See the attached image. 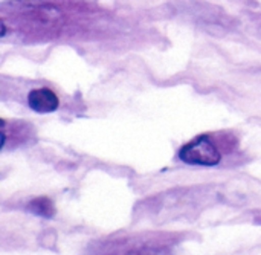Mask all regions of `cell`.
Masks as SVG:
<instances>
[{
    "label": "cell",
    "instance_id": "obj_1",
    "mask_svg": "<svg viewBox=\"0 0 261 255\" xmlns=\"http://www.w3.org/2000/svg\"><path fill=\"white\" fill-rule=\"evenodd\" d=\"M179 158L190 165L214 167L220 162L222 155L216 142L208 135H200L180 148Z\"/></svg>",
    "mask_w": 261,
    "mask_h": 255
},
{
    "label": "cell",
    "instance_id": "obj_2",
    "mask_svg": "<svg viewBox=\"0 0 261 255\" xmlns=\"http://www.w3.org/2000/svg\"><path fill=\"white\" fill-rule=\"evenodd\" d=\"M28 104L34 112L38 113H49L55 112L60 106V99L57 93L47 87H40L34 89L28 95Z\"/></svg>",
    "mask_w": 261,
    "mask_h": 255
},
{
    "label": "cell",
    "instance_id": "obj_3",
    "mask_svg": "<svg viewBox=\"0 0 261 255\" xmlns=\"http://www.w3.org/2000/svg\"><path fill=\"white\" fill-rule=\"evenodd\" d=\"M28 210L32 214L40 216V217H46V219H50L55 214L54 202L47 197H37V199L31 200L28 203Z\"/></svg>",
    "mask_w": 261,
    "mask_h": 255
},
{
    "label": "cell",
    "instance_id": "obj_4",
    "mask_svg": "<svg viewBox=\"0 0 261 255\" xmlns=\"http://www.w3.org/2000/svg\"><path fill=\"white\" fill-rule=\"evenodd\" d=\"M125 255H171L164 248H154V246H139L135 249H130Z\"/></svg>",
    "mask_w": 261,
    "mask_h": 255
},
{
    "label": "cell",
    "instance_id": "obj_5",
    "mask_svg": "<svg viewBox=\"0 0 261 255\" xmlns=\"http://www.w3.org/2000/svg\"><path fill=\"white\" fill-rule=\"evenodd\" d=\"M258 222H260V223H261V217H260V220H258Z\"/></svg>",
    "mask_w": 261,
    "mask_h": 255
}]
</instances>
